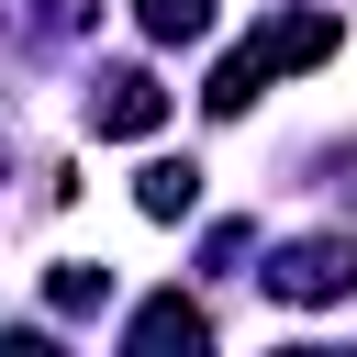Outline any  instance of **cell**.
I'll return each instance as SVG.
<instances>
[{
  "label": "cell",
  "mask_w": 357,
  "mask_h": 357,
  "mask_svg": "<svg viewBox=\"0 0 357 357\" xmlns=\"http://www.w3.org/2000/svg\"><path fill=\"white\" fill-rule=\"evenodd\" d=\"M268 301H301V312L357 301V234H301V245H279V257H268Z\"/></svg>",
  "instance_id": "cell-1"
},
{
  "label": "cell",
  "mask_w": 357,
  "mask_h": 357,
  "mask_svg": "<svg viewBox=\"0 0 357 357\" xmlns=\"http://www.w3.org/2000/svg\"><path fill=\"white\" fill-rule=\"evenodd\" d=\"M156 123H167V89H156L145 67H112V78H89V134L134 145V134H156Z\"/></svg>",
  "instance_id": "cell-2"
},
{
  "label": "cell",
  "mask_w": 357,
  "mask_h": 357,
  "mask_svg": "<svg viewBox=\"0 0 357 357\" xmlns=\"http://www.w3.org/2000/svg\"><path fill=\"white\" fill-rule=\"evenodd\" d=\"M134 22H145V45H201L212 0H134Z\"/></svg>",
  "instance_id": "cell-7"
},
{
  "label": "cell",
  "mask_w": 357,
  "mask_h": 357,
  "mask_svg": "<svg viewBox=\"0 0 357 357\" xmlns=\"http://www.w3.org/2000/svg\"><path fill=\"white\" fill-rule=\"evenodd\" d=\"M45 301H56V312H100V301H112V268H56Z\"/></svg>",
  "instance_id": "cell-8"
},
{
  "label": "cell",
  "mask_w": 357,
  "mask_h": 357,
  "mask_svg": "<svg viewBox=\"0 0 357 357\" xmlns=\"http://www.w3.org/2000/svg\"><path fill=\"white\" fill-rule=\"evenodd\" d=\"M123 335H134V357H201V346H212V312H201V301H178V290H156Z\"/></svg>",
  "instance_id": "cell-3"
},
{
  "label": "cell",
  "mask_w": 357,
  "mask_h": 357,
  "mask_svg": "<svg viewBox=\"0 0 357 357\" xmlns=\"http://www.w3.org/2000/svg\"><path fill=\"white\" fill-rule=\"evenodd\" d=\"M335 45H346V22H335V11H290V22H268V33H257L268 78H290V67H324Z\"/></svg>",
  "instance_id": "cell-4"
},
{
  "label": "cell",
  "mask_w": 357,
  "mask_h": 357,
  "mask_svg": "<svg viewBox=\"0 0 357 357\" xmlns=\"http://www.w3.org/2000/svg\"><path fill=\"white\" fill-rule=\"evenodd\" d=\"M134 212H145V223H190V212H201V167H190V156H156V167L134 178Z\"/></svg>",
  "instance_id": "cell-5"
},
{
  "label": "cell",
  "mask_w": 357,
  "mask_h": 357,
  "mask_svg": "<svg viewBox=\"0 0 357 357\" xmlns=\"http://www.w3.org/2000/svg\"><path fill=\"white\" fill-rule=\"evenodd\" d=\"M257 89H268V56H257V45H234V56L212 67V89H201V112H212V123H234V112H245Z\"/></svg>",
  "instance_id": "cell-6"
}]
</instances>
